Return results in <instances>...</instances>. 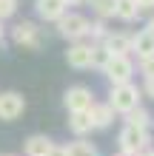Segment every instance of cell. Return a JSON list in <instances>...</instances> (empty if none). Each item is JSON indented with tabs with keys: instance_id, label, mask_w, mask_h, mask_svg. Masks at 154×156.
I'll use <instances>...</instances> for the list:
<instances>
[{
	"instance_id": "cell-1",
	"label": "cell",
	"mask_w": 154,
	"mask_h": 156,
	"mask_svg": "<svg viewBox=\"0 0 154 156\" xmlns=\"http://www.w3.org/2000/svg\"><path fill=\"white\" fill-rule=\"evenodd\" d=\"M140 99H143V91L134 85V82H123V85H111L108 91V105H111L114 114H131L134 108H140Z\"/></svg>"
},
{
	"instance_id": "cell-2",
	"label": "cell",
	"mask_w": 154,
	"mask_h": 156,
	"mask_svg": "<svg viewBox=\"0 0 154 156\" xmlns=\"http://www.w3.org/2000/svg\"><path fill=\"white\" fill-rule=\"evenodd\" d=\"M88 23H92V20H88L86 14H80V12H66L54 26H57V34H60L63 40H69V43H83V40L88 37Z\"/></svg>"
},
{
	"instance_id": "cell-3",
	"label": "cell",
	"mask_w": 154,
	"mask_h": 156,
	"mask_svg": "<svg viewBox=\"0 0 154 156\" xmlns=\"http://www.w3.org/2000/svg\"><path fill=\"white\" fill-rule=\"evenodd\" d=\"M12 43L20 45V48L37 51V48H43V43H46V34H43V29L34 20H20V23L12 26Z\"/></svg>"
},
{
	"instance_id": "cell-4",
	"label": "cell",
	"mask_w": 154,
	"mask_h": 156,
	"mask_svg": "<svg viewBox=\"0 0 154 156\" xmlns=\"http://www.w3.org/2000/svg\"><path fill=\"white\" fill-rule=\"evenodd\" d=\"M148 142H151V133L146 131V128H137V125H129V122L120 128V136H117V145H120V151L134 153V156H140L143 151H146V148H148Z\"/></svg>"
},
{
	"instance_id": "cell-5",
	"label": "cell",
	"mask_w": 154,
	"mask_h": 156,
	"mask_svg": "<svg viewBox=\"0 0 154 156\" xmlns=\"http://www.w3.org/2000/svg\"><path fill=\"white\" fill-rule=\"evenodd\" d=\"M106 80L111 82V85H123V82H131L134 77V60L129 54H114L111 60H108V66L103 68Z\"/></svg>"
},
{
	"instance_id": "cell-6",
	"label": "cell",
	"mask_w": 154,
	"mask_h": 156,
	"mask_svg": "<svg viewBox=\"0 0 154 156\" xmlns=\"http://www.w3.org/2000/svg\"><path fill=\"white\" fill-rule=\"evenodd\" d=\"M63 105H66L69 114L92 111L94 94H92V88H86V85H71V88H66V94H63Z\"/></svg>"
},
{
	"instance_id": "cell-7",
	"label": "cell",
	"mask_w": 154,
	"mask_h": 156,
	"mask_svg": "<svg viewBox=\"0 0 154 156\" xmlns=\"http://www.w3.org/2000/svg\"><path fill=\"white\" fill-rule=\"evenodd\" d=\"M26 111V99L17 91H0V119L3 122H14Z\"/></svg>"
},
{
	"instance_id": "cell-8",
	"label": "cell",
	"mask_w": 154,
	"mask_h": 156,
	"mask_svg": "<svg viewBox=\"0 0 154 156\" xmlns=\"http://www.w3.org/2000/svg\"><path fill=\"white\" fill-rule=\"evenodd\" d=\"M92 45L94 43H69V51H66V62L77 71H86L92 68Z\"/></svg>"
},
{
	"instance_id": "cell-9",
	"label": "cell",
	"mask_w": 154,
	"mask_h": 156,
	"mask_svg": "<svg viewBox=\"0 0 154 156\" xmlns=\"http://www.w3.org/2000/svg\"><path fill=\"white\" fill-rule=\"evenodd\" d=\"M34 12L43 23H57L69 12V6H66V0H34Z\"/></svg>"
},
{
	"instance_id": "cell-10",
	"label": "cell",
	"mask_w": 154,
	"mask_h": 156,
	"mask_svg": "<svg viewBox=\"0 0 154 156\" xmlns=\"http://www.w3.org/2000/svg\"><path fill=\"white\" fill-rule=\"evenodd\" d=\"M131 54H134L137 60L151 57V54H154V31L140 29L137 34H131Z\"/></svg>"
},
{
	"instance_id": "cell-11",
	"label": "cell",
	"mask_w": 154,
	"mask_h": 156,
	"mask_svg": "<svg viewBox=\"0 0 154 156\" xmlns=\"http://www.w3.org/2000/svg\"><path fill=\"white\" fill-rule=\"evenodd\" d=\"M69 131L77 136V139H83L86 133L94 131V122H92V114L88 111H77V114H69Z\"/></svg>"
},
{
	"instance_id": "cell-12",
	"label": "cell",
	"mask_w": 154,
	"mask_h": 156,
	"mask_svg": "<svg viewBox=\"0 0 154 156\" xmlns=\"http://www.w3.org/2000/svg\"><path fill=\"white\" fill-rule=\"evenodd\" d=\"M103 45L111 54H129L131 57V34H126V31H108V37L103 40Z\"/></svg>"
},
{
	"instance_id": "cell-13",
	"label": "cell",
	"mask_w": 154,
	"mask_h": 156,
	"mask_svg": "<svg viewBox=\"0 0 154 156\" xmlns=\"http://www.w3.org/2000/svg\"><path fill=\"white\" fill-rule=\"evenodd\" d=\"M88 114H92L94 128H100V131H103V128H108V125L114 122V116H117V114L111 111V105H108V102H94Z\"/></svg>"
},
{
	"instance_id": "cell-14",
	"label": "cell",
	"mask_w": 154,
	"mask_h": 156,
	"mask_svg": "<svg viewBox=\"0 0 154 156\" xmlns=\"http://www.w3.org/2000/svg\"><path fill=\"white\" fill-rule=\"evenodd\" d=\"M51 139L49 136H43V133H34V136H29L26 139V145H23V151H26V156H46L49 151H51Z\"/></svg>"
},
{
	"instance_id": "cell-15",
	"label": "cell",
	"mask_w": 154,
	"mask_h": 156,
	"mask_svg": "<svg viewBox=\"0 0 154 156\" xmlns=\"http://www.w3.org/2000/svg\"><path fill=\"white\" fill-rule=\"evenodd\" d=\"M66 156H100V151H97V145H92L83 136V139H74L66 145Z\"/></svg>"
},
{
	"instance_id": "cell-16",
	"label": "cell",
	"mask_w": 154,
	"mask_h": 156,
	"mask_svg": "<svg viewBox=\"0 0 154 156\" xmlns=\"http://www.w3.org/2000/svg\"><path fill=\"white\" fill-rule=\"evenodd\" d=\"M137 14H140V9H137L134 0H117V6H114V17H117V20L134 23V20H137Z\"/></svg>"
},
{
	"instance_id": "cell-17",
	"label": "cell",
	"mask_w": 154,
	"mask_h": 156,
	"mask_svg": "<svg viewBox=\"0 0 154 156\" xmlns=\"http://www.w3.org/2000/svg\"><path fill=\"white\" fill-rule=\"evenodd\" d=\"M86 6H92V14L97 20H108V17H114L117 0H86Z\"/></svg>"
},
{
	"instance_id": "cell-18",
	"label": "cell",
	"mask_w": 154,
	"mask_h": 156,
	"mask_svg": "<svg viewBox=\"0 0 154 156\" xmlns=\"http://www.w3.org/2000/svg\"><path fill=\"white\" fill-rule=\"evenodd\" d=\"M126 122H129V125H137V128H146V131L151 133V114L146 111V108H134V111L131 114H126Z\"/></svg>"
},
{
	"instance_id": "cell-19",
	"label": "cell",
	"mask_w": 154,
	"mask_h": 156,
	"mask_svg": "<svg viewBox=\"0 0 154 156\" xmlns=\"http://www.w3.org/2000/svg\"><path fill=\"white\" fill-rule=\"evenodd\" d=\"M111 57H114V54L108 51L103 43H94V45H92V68H100V71H103Z\"/></svg>"
},
{
	"instance_id": "cell-20",
	"label": "cell",
	"mask_w": 154,
	"mask_h": 156,
	"mask_svg": "<svg viewBox=\"0 0 154 156\" xmlns=\"http://www.w3.org/2000/svg\"><path fill=\"white\" fill-rule=\"evenodd\" d=\"M88 37H92V43H103V40L108 37V26H106V20L88 23Z\"/></svg>"
},
{
	"instance_id": "cell-21",
	"label": "cell",
	"mask_w": 154,
	"mask_h": 156,
	"mask_svg": "<svg viewBox=\"0 0 154 156\" xmlns=\"http://www.w3.org/2000/svg\"><path fill=\"white\" fill-rule=\"evenodd\" d=\"M17 3H20V0H0V23L17 14Z\"/></svg>"
},
{
	"instance_id": "cell-22",
	"label": "cell",
	"mask_w": 154,
	"mask_h": 156,
	"mask_svg": "<svg viewBox=\"0 0 154 156\" xmlns=\"http://www.w3.org/2000/svg\"><path fill=\"white\" fill-rule=\"evenodd\" d=\"M140 74H143V77H154V54L140 60Z\"/></svg>"
},
{
	"instance_id": "cell-23",
	"label": "cell",
	"mask_w": 154,
	"mask_h": 156,
	"mask_svg": "<svg viewBox=\"0 0 154 156\" xmlns=\"http://www.w3.org/2000/svg\"><path fill=\"white\" fill-rule=\"evenodd\" d=\"M140 91H143L148 99H154V77H146V82H143V88H140Z\"/></svg>"
},
{
	"instance_id": "cell-24",
	"label": "cell",
	"mask_w": 154,
	"mask_h": 156,
	"mask_svg": "<svg viewBox=\"0 0 154 156\" xmlns=\"http://www.w3.org/2000/svg\"><path fill=\"white\" fill-rule=\"evenodd\" d=\"M134 3H137L140 12H143V9H146V12H154V0H134Z\"/></svg>"
},
{
	"instance_id": "cell-25",
	"label": "cell",
	"mask_w": 154,
	"mask_h": 156,
	"mask_svg": "<svg viewBox=\"0 0 154 156\" xmlns=\"http://www.w3.org/2000/svg\"><path fill=\"white\" fill-rule=\"evenodd\" d=\"M46 156H66V145H51V151Z\"/></svg>"
},
{
	"instance_id": "cell-26",
	"label": "cell",
	"mask_w": 154,
	"mask_h": 156,
	"mask_svg": "<svg viewBox=\"0 0 154 156\" xmlns=\"http://www.w3.org/2000/svg\"><path fill=\"white\" fill-rule=\"evenodd\" d=\"M86 0H66V6H83Z\"/></svg>"
},
{
	"instance_id": "cell-27",
	"label": "cell",
	"mask_w": 154,
	"mask_h": 156,
	"mask_svg": "<svg viewBox=\"0 0 154 156\" xmlns=\"http://www.w3.org/2000/svg\"><path fill=\"white\" fill-rule=\"evenodd\" d=\"M3 40H6V29H3V23H0V45H3Z\"/></svg>"
},
{
	"instance_id": "cell-28",
	"label": "cell",
	"mask_w": 154,
	"mask_h": 156,
	"mask_svg": "<svg viewBox=\"0 0 154 156\" xmlns=\"http://www.w3.org/2000/svg\"><path fill=\"white\" fill-rule=\"evenodd\" d=\"M148 31H154V14H151V20H148V26H146Z\"/></svg>"
},
{
	"instance_id": "cell-29",
	"label": "cell",
	"mask_w": 154,
	"mask_h": 156,
	"mask_svg": "<svg viewBox=\"0 0 154 156\" xmlns=\"http://www.w3.org/2000/svg\"><path fill=\"white\" fill-rule=\"evenodd\" d=\"M111 156H134V153H126V151H117V153H111Z\"/></svg>"
},
{
	"instance_id": "cell-30",
	"label": "cell",
	"mask_w": 154,
	"mask_h": 156,
	"mask_svg": "<svg viewBox=\"0 0 154 156\" xmlns=\"http://www.w3.org/2000/svg\"><path fill=\"white\" fill-rule=\"evenodd\" d=\"M140 156H154V151H151V148H146V151H143Z\"/></svg>"
},
{
	"instance_id": "cell-31",
	"label": "cell",
	"mask_w": 154,
	"mask_h": 156,
	"mask_svg": "<svg viewBox=\"0 0 154 156\" xmlns=\"http://www.w3.org/2000/svg\"><path fill=\"white\" fill-rule=\"evenodd\" d=\"M3 156H14V153H3Z\"/></svg>"
}]
</instances>
